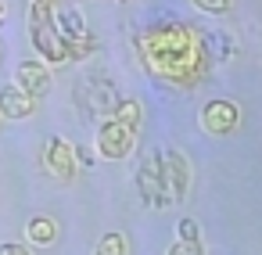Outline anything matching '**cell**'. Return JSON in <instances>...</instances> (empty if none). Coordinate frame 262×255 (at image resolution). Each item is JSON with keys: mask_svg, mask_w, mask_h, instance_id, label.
Segmentation results:
<instances>
[{"mask_svg": "<svg viewBox=\"0 0 262 255\" xmlns=\"http://www.w3.org/2000/svg\"><path fill=\"white\" fill-rule=\"evenodd\" d=\"M97 255H126V237L122 233H104L97 241Z\"/></svg>", "mask_w": 262, "mask_h": 255, "instance_id": "obj_13", "label": "cell"}, {"mask_svg": "<svg viewBox=\"0 0 262 255\" xmlns=\"http://www.w3.org/2000/svg\"><path fill=\"white\" fill-rule=\"evenodd\" d=\"M133 151V130L122 126L119 119H108L101 130H97V155L108 158V162H119Z\"/></svg>", "mask_w": 262, "mask_h": 255, "instance_id": "obj_5", "label": "cell"}, {"mask_svg": "<svg viewBox=\"0 0 262 255\" xmlns=\"http://www.w3.org/2000/svg\"><path fill=\"white\" fill-rule=\"evenodd\" d=\"M237 119H241V112L230 101H212L201 112V126L208 133H230V130H237Z\"/></svg>", "mask_w": 262, "mask_h": 255, "instance_id": "obj_7", "label": "cell"}, {"mask_svg": "<svg viewBox=\"0 0 262 255\" xmlns=\"http://www.w3.org/2000/svg\"><path fill=\"white\" fill-rule=\"evenodd\" d=\"M43 165H47L54 176H72V173H76L72 144H69V140H61V137H54V140L47 144V151H43Z\"/></svg>", "mask_w": 262, "mask_h": 255, "instance_id": "obj_8", "label": "cell"}, {"mask_svg": "<svg viewBox=\"0 0 262 255\" xmlns=\"http://www.w3.org/2000/svg\"><path fill=\"white\" fill-rule=\"evenodd\" d=\"M194 4H198L201 11H212V15H219V11H226V8H230V0H194Z\"/></svg>", "mask_w": 262, "mask_h": 255, "instance_id": "obj_15", "label": "cell"}, {"mask_svg": "<svg viewBox=\"0 0 262 255\" xmlns=\"http://www.w3.org/2000/svg\"><path fill=\"white\" fill-rule=\"evenodd\" d=\"M158 180H162V205L180 201L183 190H187V162H183V155L165 151L158 158Z\"/></svg>", "mask_w": 262, "mask_h": 255, "instance_id": "obj_4", "label": "cell"}, {"mask_svg": "<svg viewBox=\"0 0 262 255\" xmlns=\"http://www.w3.org/2000/svg\"><path fill=\"white\" fill-rule=\"evenodd\" d=\"M51 22H54L58 36L65 40V47H69V54H72V58H79V54H86V51H90V40H86V22H83V15H79L76 8L51 11Z\"/></svg>", "mask_w": 262, "mask_h": 255, "instance_id": "obj_3", "label": "cell"}, {"mask_svg": "<svg viewBox=\"0 0 262 255\" xmlns=\"http://www.w3.org/2000/svg\"><path fill=\"white\" fill-rule=\"evenodd\" d=\"M169 255H201V244H183V241H176V248H172Z\"/></svg>", "mask_w": 262, "mask_h": 255, "instance_id": "obj_16", "label": "cell"}, {"mask_svg": "<svg viewBox=\"0 0 262 255\" xmlns=\"http://www.w3.org/2000/svg\"><path fill=\"white\" fill-rule=\"evenodd\" d=\"M112 119H119V122L129 126V130H137V122H140V104H137V101H119L115 112H112Z\"/></svg>", "mask_w": 262, "mask_h": 255, "instance_id": "obj_12", "label": "cell"}, {"mask_svg": "<svg viewBox=\"0 0 262 255\" xmlns=\"http://www.w3.org/2000/svg\"><path fill=\"white\" fill-rule=\"evenodd\" d=\"M33 108H36V97H29L26 90H18V87L0 90V115H8V119H26V115H33Z\"/></svg>", "mask_w": 262, "mask_h": 255, "instance_id": "obj_9", "label": "cell"}, {"mask_svg": "<svg viewBox=\"0 0 262 255\" xmlns=\"http://www.w3.org/2000/svg\"><path fill=\"white\" fill-rule=\"evenodd\" d=\"M140 190H144V198H147V201L162 205V180H158V165H155L151 158L140 165Z\"/></svg>", "mask_w": 262, "mask_h": 255, "instance_id": "obj_11", "label": "cell"}, {"mask_svg": "<svg viewBox=\"0 0 262 255\" xmlns=\"http://www.w3.org/2000/svg\"><path fill=\"white\" fill-rule=\"evenodd\" d=\"M15 87L26 90L29 97H43V94L51 90V72H47V65H40V61H22L18 72H15Z\"/></svg>", "mask_w": 262, "mask_h": 255, "instance_id": "obj_6", "label": "cell"}, {"mask_svg": "<svg viewBox=\"0 0 262 255\" xmlns=\"http://www.w3.org/2000/svg\"><path fill=\"white\" fill-rule=\"evenodd\" d=\"M0 255H29L26 244H0Z\"/></svg>", "mask_w": 262, "mask_h": 255, "instance_id": "obj_17", "label": "cell"}, {"mask_svg": "<svg viewBox=\"0 0 262 255\" xmlns=\"http://www.w3.org/2000/svg\"><path fill=\"white\" fill-rule=\"evenodd\" d=\"M144 54L158 76L172 83H194L205 72V47L190 26H162L144 36Z\"/></svg>", "mask_w": 262, "mask_h": 255, "instance_id": "obj_1", "label": "cell"}, {"mask_svg": "<svg viewBox=\"0 0 262 255\" xmlns=\"http://www.w3.org/2000/svg\"><path fill=\"white\" fill-rule=\"evenodd\" d=\"M26 237L33 241V244H54L58 241V223L51 219V216H33L29 223H26Z\"/></svg>", "mask_w": 262, "mask_h": 255, "instance_id": "obj_10", "label": "cell"}, {"mask_svg": "<svg viewBox=\"0 0 262 255\" xmlns=\"http://www.w3.org/2000/svg\"><path fill=\"white\" fill-rule=\"evenodd\" d=\"M180 241L183 244H198V223L194 219H183L180 223Z\"/></svg>", "mask_w": 262, "mask_h": 255, "instance_id": "obj_14", "label": "cell"}, {"mask_svg": "<svg viewBox=\"0 0 262 255\" xmlns=\"http://www.w3.org/2000/svg\"><path fill=\"white\" fill-rule=\"evenodd\" d=\"M29 36H33V47L43 61L51 65H61V61H72L65 40L58 36L54 22H51V4L47 0H33V8H29Z\"/></svg>", "mask_w": 262, "mask_h": 255, "instance_id": "obj_2", "label": "cell"}]
</instances>
